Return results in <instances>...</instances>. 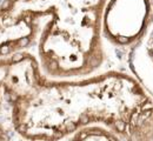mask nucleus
Wrapping results in <instances>:
<instances>
[{
    "instance_id": "3",
    "label": "nucleus",
    "mask_w": 153,
    "mask_h": 141,
    "mask_svg": "<svg viewBox=\"0 0 153 141\" xmlns=\"http://www.w3.org/2000/svg\"><path fill=\"white\" fill-rule=\"evenodd\" d=\"M153 19V0H107L102 38L111 58L134 48Z\"/></svg>"
},
{
    "instance_id": "2",
    "label": "nucleus",
    "mask_w": 153,
    "mask_h": 141,
    "mask_svg": "<svg viewBox=\"0 0 153 141\" xmlns=\"http://www.w3.org/2000/svg\"><path fill=\"white\" fill-rule=\"evenodd\" d=\"M107 0H0V58L28 53L45 79L79 80L111 70L102 38Z\"/></svg>"
},
{
    "instance_id": "4",
    "label": "nucleus",
    "mask_w": 153,
    "mask_h": 141,
    "mask_svg": "<svg viewBox=\"0 0 153 141\" xmlns=\"http://www.w3.org/2000/svg\"><path fill=\"white\" fill-rule=\"evenodd\" d=\"M128 68L153 97V19L140 41L128 54Z\"/></svg>"
},
{
    "instance_id": "1",
    "label": "nucleus",
    "mask_w": 153,
    "mask_h": 141,
    "mask_svg": "<svg viewBox=\"0 0 153 141\" xmlns=\"http://www.w3.org/2000/svg\"><path fill=\"white\" fill-rule=\"evenodd\" d=\"M91 125L153 141V97L131 71L111 68L79 80L40 77L14 101V129L28 140L57 141Z\"/></svg>"
}]
</instances>
